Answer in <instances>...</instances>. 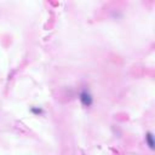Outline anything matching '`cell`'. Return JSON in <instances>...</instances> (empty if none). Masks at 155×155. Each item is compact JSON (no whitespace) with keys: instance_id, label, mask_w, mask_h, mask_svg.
Returning a JSON list of instances; mask_svg holds the SVG:
<instances>
[{"instance_id":"cell-1","label":"cell","mask_w":155,"mask_h":155,"mask_svg":"<svg viewBox=\"0 0 155 155\" xmlns=\"http://www.w3.org/2000/svg\"><path fill=\"white\" fill-rule=\"evenodd\" d=\"M80 99H81V103H82L84 105H86V107H88V105L92 103V97H91V94H90L88 92H86V91H84V92L80 94Z\"/></svg>"},{"instance_id":"cell-2","label":"cell","mask_w":155,"mask_h":155,"mask_svg":"<svg viewBox=\"0 0 155 155\" xmlns=\"http://www.w3.org/2000/svg\"><path fill=\"white\" fill-rule=\"evenodd\" d=\"M145 138H147V142H148V144H149V147L151 148V149H154V145H155V143H154V136H153V133H148L147 136H145Z\"/></svg>"}]
</instances>
